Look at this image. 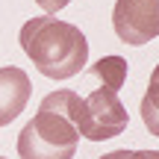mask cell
I'll return each mask as SVG.
<instances>
[{
	"label": "cell",
	"mask_w": 159,
	"mask_h": 159,
	"mask_svg": "<svg viewBox=\"0 0 159 159\" xmlns=\"http://www.w3.org/2000/svg\"><path fill=\"white\" fill-rule=\"evenodd\" d=\"M18 41L30 62L50 80L74 77L80 68H85L89 59V41L83 30L68 21H56L53 15L30 18L21 27Z\"/></svg>",
	"instance_id": "6da1fadb"
},
{
	"label": "cell",
	"mask_w": 159,
	"mask_h": 159,
	"mask_svg": "<svg viewBox=\"0 0 159 159\" xmlns=\"http://www.w3.org/2000/svg\"><path fill=\"white\" fill-rule=\"evenodd\" d=\"M80 133L65 115L39 109L33 121L18 136L21 159H74Z\"/></svg>",
	"instance_id": "7a4b0ae2"
},
{
	"label": "cell",
	"mask_w": 159,
	"mask_h": 159,
	"mask_svg": "<svg viewBox=\"0 0 159 159\" xmlns=\"http://www.w3.org/2000/svg\"><path fill=\"white\" fill-rule=\"evenodd\" d=\"M74 124L83 139L106 142V139H115L127 130L130 115H127L124 103L118 97V89H109V85L100 83V89H94L91 94L77 100Z\"/></svg>",
	"instance_id": "3957f363"
},
{
	"label": "cell",
	"mask_w": 159,
	"mask_h": 159,
	"mask_svg": "<svg viewBox=\"0 0 159 159\" xmlns=\"http://www.w3.org/2000/svg\"><path fill=\"white\" fill-rule=\"evenodd\" d=\"M112 27L124 44L142 47L159 35V0H115Z\"/></svg>",
	"instance_id": "277c9868"
},
{
	"label": "cell",
	"mask_w": 159,
	"mask_h": 159,
	"mask_svg": "<svg viewBox=\"0 0 159 159\" xmlns=\"http://www.w3.org/2000/svg\"><path fill=\"white\" fill-rule=\"evenodd\" d=\"M30 94H33V85H30L27 71L15 68V65L0 68V127L12 124L24 112Z\"/></svg>",
	"instance_id": "5b68a950"
},
{
	"label": "cell",
	"mask_w": 159,
	"mask_h": 159,
	"mask_svg": "<svg viewBox=\"0 0 159 159\" xmlns=\"http://www.w3.org/2000/svg\"><path fill=\"white\" fill-rule=\"evenodd\" d=\"M142 121L148 127V133H153L159 139V65L150 74V83H148V91L142 97Z\"/></svg>",
	"instance_id": "8992f818"
},
{
	"label": "cell",
	"mask_w": 159,
	"mask_h": 159,
	"mask_svg": "<svg viewBox=\"0 0 159 159\" xmlns=\"http://www.w3.org/2000/svg\"><path fill=\"white\" fill-rule=\"evenodd\" d=\"M91 77H97L109 89H121L127 80V62L121 56H103L91 65Z\"/></svg>",
	"instance_id": "52a82bcc"
},
{
	"label": "cell",
	"mask_w": 159,
	"mask_h": 159,
	"mask_svg": "<svg viewBox=\"0 0 159 159\" xmlns=\"http://www.w3.org/2000/svg\"><path fill=\"white\" fill-rule=\"evenodd\" d=\"M35 3H39V6H41V9H44V12H50V15H53V12L65 9V6H68L71 0H35Z\"/></svg>",
	"instance_id": "ba28073f"
},
{
	"label": "cell",
	"mask_w": 159,
	"mask_h": 159,
	"mask_svg": "<svg viewBox=\"0 0 159 159\" xmlns=\"http://www.w3.org/2000/svg\"><path fill=\"white\" fill-rule=\"evenodd\" d=\"M100 159H130V150H115V153H106Z\"/></svg>",
	"instance_id": "9c48e42d"
},
{
	"label": "cell",
	"mask_w": 159,
	"mask_h": 159,
	"mask_svg": "<svg viewBox=\"0 0 159 159\" xmlns=\"http://www.w3.org/2000/svg\"><path fill=\"white\" fill-rule=\"evenodd\" d=\"M148 156L150 159H159V150H148Z\"/></svg>",
	"instance_id": "30bf717a"
},
{
	"label": "cell",
	"mask_w": 159,
	"mask_h": 159,
	"mask_svg": "<svg viewBox=\"0 0 159 159\" xmlns=\"http://www.w3.org/2000/svg\"><path fill=\"white\" fill-rule=\"evenodd\" d=\"M0 159H6V156H0Z\"/></svg>",
	"instance_id": "8fae6325"
}]
</instances>
